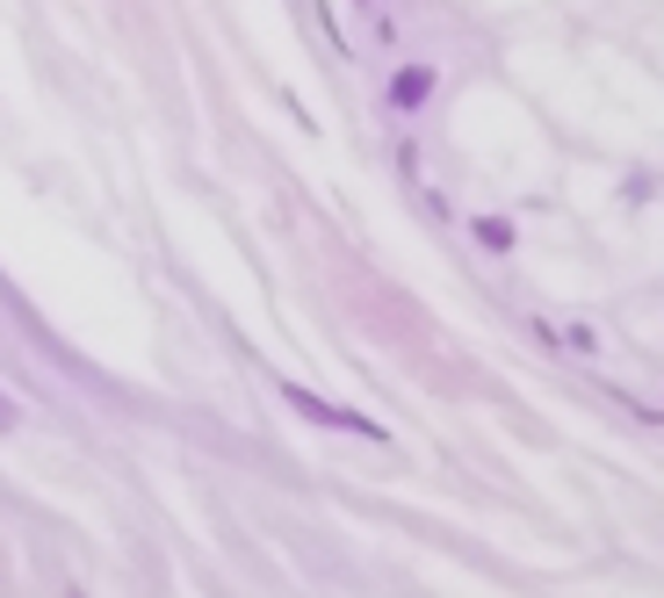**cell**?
I'll return each instance as SVG.
<instances>
[{
  "label": "cell",
  "instance_id": "1",
  "mask_svg": "<svg viewBox=\"0 0 664 598\" xmlns=\"http://www.w3.org/2000/svg\"><path fill=\"white\" fill-rule=\"evenodd\" d=\"M282 404L297 411V418H311V426H325V433H354V440H390L376 418H362V411H347V404H325V396H311L304 382H282Z\"/></svg>",
  "mask_w": 664,
  "mask_h": 598
},
{
  "label": "cell",
  "instance_id": "2",
  "mask_svg": "<svg viewBox=\"0 0 664 598\" xmlns=\"http://www.w3.org/2000/svg\"><path fill=\"white\" fill-rule=\"evenodd\" d=\"M440 87V72L434 66H404V72H390V108H426V94Z\"/></svg>",
  "mask_w": 664,
  "mask_h": 598
},
{
  "label": "cell",
  "instance_id": "3",
  "mask_svg": "<svg viewBox=\"0 0 664 598\" xmlns=\"http://www.w3.org/2000/svg\"><path fill=\"white\" fill-rule=\"evenodd\" d=\"M477 245H484V253H513V223L506 217H477Z\"/></svg>",
  "mask_w": 664,
  "mask_h": 598
},
{
  "label": "cell",
  "instance_id": "4",
  "mask_svg": "<svg viewBox=\"0 0 664 598\" xmlns=\"http://www.w3.org/2000/svg\"><path fill=\"white\" fill-rule=\"evenodd\" d=\"M15 426H22V404H15L8 390H0V433H15Z\"/></svg>",
  "mask_w": 664,
  "mask_h": 598
}]
</instances>
